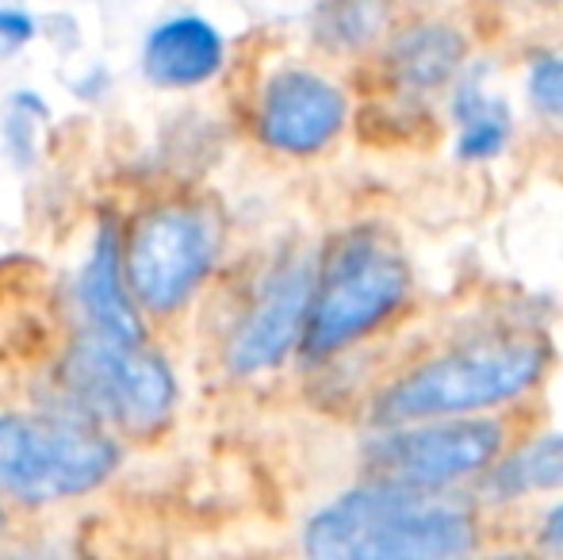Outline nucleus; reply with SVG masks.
Instances as JSON below:
<instances>
[{
  "mask_svg": "<svg viewBox=\"0 0 563 560\" xmlns=\"http://www.w3.org/2000/svg\"><path fill=\"white\" fill-rule=\"evenodd\" d=\"M544 373V350L533 338H483L422 361L376 399L379 426L472 419L506 399H518Z\"/></svg>",
  "mask_w": 563,
  "mask_h": 560,
  "instance_id": "f257e3e1",
  "label": "nucleus"
},
{
  "mask_svg": "<svg viewBox=\"0 0 563 560\" xmlns=\"http://www.w3.org/2000/svg\"><path fill=\"white\" fill-rule=\"evenodd\" d=\"M108 433L58 415H0V487L23 503H58L100 487L115 472Z\"/></svg>",
  "mask_w": 563,
  "mask_h": 560,
  "instance_id": "f03ea898",
  "label": "nucleus"
},
{
  "mask_svg": "<svg viewBox=\"0 0 563 560\" xmlns=\"http://www.w3.org/2000/svg\"><path fill=\"white\" fill-rule=\"evenodd\" d=\"M410 265L402 250L379 231H356L334 250L327 273L314 281L307 311V350L334 353L364 338L402 304Z\"/></svg>",
  "mask_w": 563,
  "mask_h": 560,
  "instance_id": "7ed1b4c3",
  "label": "nucleus"
},
{
  "mask_svg": "<svg viewBox=\"0 0 563 560\" xmlns=\"http://www.w3.org/2000/svg\"><path fill=\"white\" fill-rule=\"evenodd\" d=\"M219 254V227L203 208L169 204L150 211L126 239L123 277L139 304L154 315H169L208 277Z\"/></svg>",
  "mask_w": 563,
  "mask_h": 560,
  "instance_id": "20e7f679",
  "label": "nucleus"
},
{
  "mask_svg": "<svg viewBox=\"0 0 563 560\" xmlns=\"http://www.w3.org/2000/svg\"><path fill=\"white\" fill-rule=\"evenodd\" d=\"M66 376L85 404L112 415L126 430H157L173 411L177 384L157 353H150L142 342L123 338L89 334L74 345L66 361Z\"/></svg>",
  "mask_w": 563,
  "mask_h": 560,
  "instance_id": "39448f33",
  "label": "nucleus"
},
{
  "mask_svg": "<svg viewBox=\"0 0 563 560\" xmlns=\"http://www.w3.org/2000/svg\"><path fill=\"white\" fill-rule=\"evenodd\" d=\"M503 449V426L487 419H430L415 430H391L372 446L384 480L410 492L445 487L483 472Z\"/></svg>",
  "mask_w": 563,
  "mask_h": 560,
  "instance_id": "423d86ee",
  "label": "nucleus"
},
{
  "mask_svg": "<svg viewBox=\"0 0 563 560\" xmlns=\"http://www.w3.org/2000/svg\"><path fill=\"white\" fill-rule=\"evenodd\" d=\"M314 296V265L307 257H288L280 270L261 288L253 311L238 327L230 342V369L242 376L273 369L284 361V353L299 342V330L307 327Z\"/></svg>",
  "mask_w": 563,
  "mask_h": 560,
  "instance_id": "0eeeda50",
  "label": "nucleus"
},
{
  "mask_svg": "<svg viewBox=\"0 0 563 560\" xmlns=\"http://www.w3.org/2000/svg\"><path fill=\"white\" fill-rule=\"evenodd\" d=\"M261 139L280 154H314L345 123V97L311 69H280L261 97Z\"/></svg>",
  "mask_w": 563,
  "mask_h": 560,
  "instance_id": "6e6552de",
  "label": "nucleus"
},
{
  "mask_svg": "<svg viewBox=\"0 0 563 560\" xmlns=\"http://www.w3.org/2000/svg\"><path fill=\"white\" fill-rule=\"evenodd\" d=\"M475 523L460 503L410 499L376 526L353 560H456L472 549Z\"/></svg>",
  "mask_w": 563,
  "mask_h": 560,
  "instance_id": "1a4fd4ad",
  "label": "nucleus"
},
{
  "mask_svg": "<svg viewBox=\"0 0 563 560\" xmlns=\"http://www.w3.org/2000/svg\"><path fill=\"white\" fill-rule=\"evenodd\" d=\"M418 499V492L391 480H376V484L353 487V492L338 495L334 503L319 510L307 523L303 534V557L307 560H353L356 549L364 546L372 530L384 518H391L399 507Z\"/></svg>",
  "mask_w": 563,
  "mask_h": 560,
  "instance_id": "9d476101",
  "label": "nucleus"
},
{
  "mask_svg": "<svg viewBox=\"0 0 563 560\" xmlns=\"http://www.w3.org/2000/svg\"><path fill=\"white\" fill-rule=\"evenodd\" d=\"M223 35L200 15L157 23L142 46V69L162 89H192L223 69Z\"/></svg>",
  "mask_w": 563,
  "mask_h": 560,
  "instance_id": "9b49d317",
  "label": "nucleus"
},
{
  "mask_svg": "<svg viewBox=\"0 0 563 560\" xmlns=\"http://www.w3.org/2000/svg\"><path fill=\"white\" fill-rule=\"evenodd\" d=\"M77 299L89 319V330L108 338H123V342H146L142 322L134 315L131 299H126V277H123V250L112 227L97 234L92 242V257L77 284Z\"/></svg>",
  "mask_w": 563,
  "mask_h": 560,
  "instance_id": "f8f14e48",
  "label": "nucleus"
},
{
  "mask_svg": "<svg viewBox=\"0 0 563 560\" xmlns=\"http://www.w3.org/2000/svg\"><path fill=\"white\" fill-rule=\"evenodd\" d=\"M464 62V39L445 23H422L407 31L391 51V69L407 89H433L445 85Z\"/></svg>",
  "mask_w": 563,
  "mask_h": 560,
  "instance_id": "ddd939ff",
  "label": "nucleus"
},
{
  "mask_svg": "<svg viewBox=\"0 0 563 560\" xmlns=\"http://www.w3.org/2000/svg\"><path fill=\"white\" fill-rule=\"evenodd\" d=\"M563 484V433H544L495 464L487 487L495 499H518L529 492H549Z\"/></svg>",
  "mask_w": 563,
  "mask_h": 560,
  "instance_id": "4468645a",
  "label": "nucleus"
},
{
  "mask_svg": "<svg viewBox=\"0 0 563 560\" xmlns=\"http://www.w3.org/2000/svg\"><path fill=\"white\" fill-rule=\"evenodd\" d=\"M456 123H460V157L483 162L495 157L510 139V108L483 89H460L456 97Z\"/></svg>",
  "mask_w": 563,
  "mask_h": 560,
  "instance_id": "2eb2a0df",
  "label": "nucleus"
},
{
  "mask_svg": "<svg viewBox=\"0 0 563 560\" xmlns=\"http://www.w3.org/2000/svg\"><path fill=\"white\" fill-rule=\"evenodd\" d=\"M529 97L541 112L563 116V54H541L529 69Z\"/></svg>",
  "mask_w": 563,
  "mask_h": 560,
  "instance_id": "dca6fc26",
  "label": "nucleus"
},
{
  "mask_svg": "<svg viewBox=\"0 0 563 560\" xmlns=\"http://www.w3.org/2000/svg\"><path fill=\"white\" fill-rule=\"evenodd\" d=\"M35 120H46L43 100H35L31 92H15L12 108H8V120H4V139H8V146H12V154L20 157V162H27V154H31Z\"/></svg>",
  "mask_w": 563,
  "mask_h": 560,
  "instance_id": "f3484780",
  "label": "nucleus"
},
{
  "mask_svg": "<svg viewBox=\"0 0 563 560\" xmlns=\"http://www.w3.org/2000/svg\"><path fill=\"white\" fill-rule=\"evenodd\" d=\"M35 35V20L27 12H15V8H0V54L20 51L27 39Z\"/></svg>",
  "mask_w": 563,
  "mask_h": 560,
  "instance_id": "a211bd4d",
  "label": "nucleus"
},
{
  "mask_svg": "<svg viewBox=\"0 0 563 560\" xmlns=\"http://www.w3.org/2000/svg\"><path fill=\"white\" fill-rule=\"evenodd\" d=\"M544 546L552 549H563V503L556 510H549V518H544V530H541Z\"/></svg>",
  "mask_w": 563,
  "mask_h": 560,
  "instance_id": "6ab92c4d",
  "label": "nucleus"
},
{
  "mask_svg": "<svg viewBox=\"0 0 563 560\" xmlns=\"http://www.w3.org/2000/svg\"><path fill=\"white\" fill-rule=\"evenodd\" d=\"M490 560H537V557H526V553H503V557H490Z\"/></svg>",
  "mask_w": 563,
  "mask_h": 560,
  "instance_id": "aec40b11",
  "label": "nucleus"
},
{
  "mask_svg": "<svg viewBox=\"0 0 563 560\" xmlns=\"http://www.w3.org/2000/svg\"><path fill=\"white\" fill-rule=\"evenodd\" d=\"M0 530H4V510H0Z\"/></svg>",
  "mask_w": 563,
  "mask_h": 560,
  "instance_id": "412c9836",
  "label": "nucleus"
},
{
  "mask_svg": "<svg viewBox=\"0 0 563 560\" xmlns=\"http://www.w3.org/2000/svg\"><path fill=\"white\" fill-rule=\"evenodd\" d=\"M541 4H556V0H541Z\"/></svg>",
  "mask_w": 563,
  "mask_h": 560,
  "instance_id": "4be33fe9",
  "label": "nucleus"
}]
</instances>
